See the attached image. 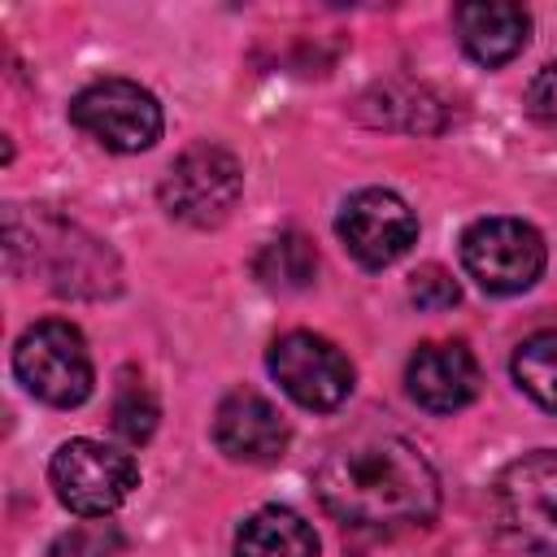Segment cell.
Instances as JSON below:
<instances>
[{
    "instance_id": "10",
    "label": "cell",
    "mask_w": 557,
    "mask_h": 557,
    "mask_svg": "<svg viewBox=\"0 0 557 557\" xmlns=\"http://www.w3.org/2000/svg\"><path fill=\"white\" fill-rule=\"evenodd\" d=\"M335 231L361 265L383 270V265H392L409 252V244L418 239V218L396 191L361 187L344 200V209L335 218Z\"/></svg>"
},
{
    "instance_id": "7",
    "label": "cell",
    "mask_w": 557,
    "mask_h": 557,
    "mask_svg": "<svg viewBox=\"0 0 557 557\" xmlns=\"http://www.w3.org/2000/svg\"><path fill=\"white\" fill-rule=\"evenodd\" d=\"M48 479L70 513L104 518L135 492L139 466L131 461V453L109 448L100 440H65L48 461Z\"/></svg>"
},
{
    "instance_id": "14",
    "label": "cell",
    "mask_w": 557,
    "mask_h": 557,
    "mask_svg": "<svg viewBox=\"0 0 557 557\" xmlns=\"http://www.w3.org/2000/svg\"><path fill=\"white\" fill-rule=\"evenodd\" d=\"M235 557H318V535L296 509L265 505L239 522Z\"/></svg>"
},
{
    "instance_id": "4",
    "label": "cell",
    "mask_w": 557,
    "mask_h": 557,
    "mask_svg": "<svg viewBox=\"0 0 557 557\" xmlns=\"http://www.w3.org/2000/svg\"><path fill=\"white\" fill-rule=\"evenodd\" d=\"M13 374H17V383L35 400L57 405V409L83 405L91 396V383H96L83 331L74 322H61V318L35 322V326H26L17 335V344H13Z\"/></svg>"
},
{
    "instance_id": "20",
    "label": "cell",
    "mask_w": 557,
    "mask_h": 557,
    "mask_svg": "<svg viewBox=\"0 0 557 557\" xmlns=\"http://www.w3.org/2000/svg\"><path fill=\"white\" fill-rule=\"evenodd\" d=\"M409 300H413L418 309H426V313H440V309H453V305L461 300V292H457V283H453L448 270L422 265V270L413 274V283H409Z\"/></svg>"
},
{
    "instance_id": "15",
    "label": "cell",
    "mask_w": 557,
    "mask_h": 557,
    "mask_svg": "<svg viewBox=\"0 0 557 557\" xmlns=\"http://www.w3.org/2000/svg\"><path fill=\"white\" fill-rule=\"evenodd\" d=\"M435 100L426 87L413 83H379L374 91L361 96V117L374 126H392V131H435Z\"/></svg>"
},
{
    "instance_id": "5",
    "label": "cell",
    "mask_w": 557,
    "mask_h": 557,
    "mask_svg": "<svg viewBox=\"0 0 557 557\" xmlns=\"http://www.w3.org/2000/svg\"><path fill=\"white\" fill-rule=\"evenodd\" d=\"M239 191H244V170H239L235 152H226L222 144H209V139L183 148L157 187L161 209L174 222H187L200 231L222 226L231 218V209L239 205Z\"/></svg>"
},
{
    "instance_id": "11",
    "label": "cell",
    "mask_w": 557,
    "mask_h": 557,
    "mask_svg": "<svg viewBox=\"0 0 557 557\" xmlns=\"http://www.w3.org/2000/svg\"><path fill=\"white\" fill-rule=\"evenodd\" d=\"M287 440H292L287 418L278 413L274 400H265L252 387H235L213 413V444L231 461L270 466V461H278L287 453Z\"/></svg>"
},
{
    "instance_id": "17",
    "label": "cell",
    "mask_w": 557,
    "mask_h": 557,
    "mask_svg": "<svg viewBox=\"0 0 557 557\" xmlns=\"http://www.w3.org/2000/svg\"><path fill=\"white\" fill-rule=\"evenodd\" d=\"M513 383L548 413H557V326L548 331H535L527 335L518 348H513Z\"/></svg>"
},
{
    "instance_id": "3",
    "label": "cell",
    "mask_w": 557,
    "mask_h": 557,
    "mask_svg": "<svg viewBox=\"0 0 557 557\" xmlns=\"http://www.w3.org/2000/svg\"><path fill=\"white\" fill-rule=\"evenodd\" d=\"M492 531L518 557H557V448L522 453L496 474Z\"/></svg>"
},
{
    "instance_id": "21",
    "label": "cell",
    "mask_w": 557,
    "mask_h": 557,
    "mask_svg": "<svg viewBox=\"0 0 557 557\" xmlns=\"http://www.w3.org/2000/svg\"><path fill=\"white\" fill-rule=\"evenodd\" d=\"M527 109H531V117H535L540 126L557 131V61L544 65V70L531 78V87H527Z\"/></svg>"
},
{
    "instance_id": "13",
    "label": "cell",
    "mask_w": 557,
    "mask_h": 557,
    "mask_svg": "<svg viewBox=\"0 0 557 557\" xmlns=\"http://www.w3.org/2000/svg\"><path fill=\"white\" fill-rule=\"evenodd\" d=\"M453 22H457V39L461 48L496 70L505 61H513L527 39H531V13L522 4H509V0H470V4H457L453 9Z\"/></svg>"
},
{
    "instance_id": "9",
    "label": "cell",
    "mask_w": 557,
    "mask_h": 557,
    "mask_svg": "<svg viewBox=\"0 0 557 557\" xmlns=\"http://www.w3.org/2000/svg\"><path fill=\"white\" fill-rule=\"evenodd\" d=\"M265 366H270L274 383L300 409H313V413L339 409L352 392V361L326 335H313V331L278 335L265 352Z\"/></svg>"
},
{
    "instance_id": "18",
    "label": "cell",
    "mask_w": 557,
    "mask_h": 557,
    "mask_svg": "<svg viewBox=\"0 0 557 557\" xmlns=\"http://www.w3.org/2000/svg\"><path fill=\"white\" fill-rule=\"evenodd\" d=\"M157 418H161V405H157L152 387L144 383V374L139 370H122L117 374V392H113V431L126 444H148L152 431H157Z\"/></svg>"
},
{
    "instance_id": "6",
    "label": "cell",
    "mask_w": 557,
    "mask_h": 557,
    "mask_svg": "<svg viewBox=\"0 0 557 557\" xmlns=\"http://www.w3.org/2000/svg\"><path fill=\"white\" fill-rule=\"evenodd\" d=\"M544 235L522 218H479L461 235V265L492 296L527 292L544 274Z\"/></svg>"
},
{
    "instance_id": "2",
    "label": "cell",
    "mask_w": 557,
    "mask_h": 557,
    "mask_svg": "<svg viewBox=\"0 0 557 557\" xmlns=\"http://www.w3.org/2000/svg\"><path fill=\"white\" fill-rule=\"evenodd\" d=\"M4 226L17 235H30V244L4 239L9 261L30 252V270H39L52 292L61 296H113L117 292V257L104 248V239H96L78 222H65L48 209H35V213L9 209Z\"/></svg>"
},
{
    "instance_id": "8",
    "label": "cell",
    "mask_w": 557,
    "mask_h": 557,
    "mask_svg": "<svg viewBox=\"0 0 557 557\" xmlns=\"http://www.w3.org/2000/svg\"><path fill=\"white\" fill-rule=\"evenodd\" d=\"M70 122L109 152H144L161 139V104L135 78H96L70 100Z\"/></svg>"
},
{
    "instance_id": "12",
    "label": "cell",
    "mask_w": 557,
    "mask_h": 557,
    "mask_svg": "<svg viewBox=\"0 0 557 557\" xmlns=\"http://www.w3.org/2000/svg\"><path fill=\"white\" fill-rule=\"evenodd\" d=\"M405 392L426 413H457L479 396V361L457 339H431L409 357Z\"/></svg>"
},
{
    "instance_id": "19",
    "label": "cell",
    "mask_w": 557,
    "mask_h": 557,
    "mask_svg": "<svg viewBox=\"0 0 557 557\" xmlns=\"http://www.w3.org/2000/svg\"><path fill=\"white\" fill-rule=\"evenodd\" d=\"M122 531L113 522H78L52 540V557H113L122 553Z\"/></svg>"
},
{
    "instance_id": "1",
    "label": "cell",
    "mask_w": 557,
    "mask_h": 557,
    "mask_svg": "<svg viewBox=\"0 0 557 557\" xmlns=\"http://www.w3.org/2000/svg\"><path fill=\"white\" fill-rule=\"evenodd\" d=\"M313 496L344 527L409 531L435 518L440 474L409 440L383 435L357 448H335L313 470Z\"/></svg>"
},
{
    "instance_id": "16",
    "label": "cell",
    "mask_w": 557,
    "mask_h": 557,
    "mask_svg": "<svg viewBox=\"0 0 557 557\" xmlns=\"http://www.w3.org/2000/svg\"><path fill=\"white\" fill-rule=\"evenodd\" d=\"M252 274L270 292H300L318 274V252L300 231H283L261 244V252L252 257Z\"/></svg>"
}]
</instances>
